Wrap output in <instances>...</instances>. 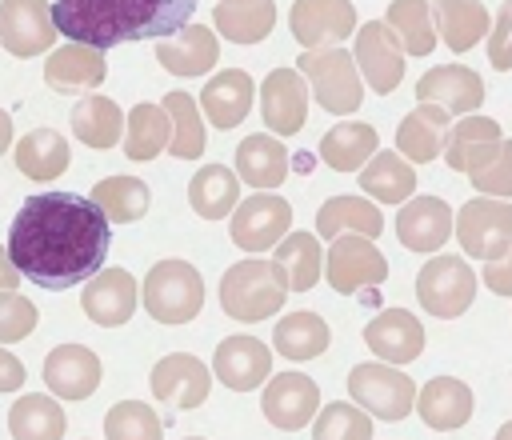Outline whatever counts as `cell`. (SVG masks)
Returning <instances> with one entry per match:
<instances>
[{
  "label": "cell",
  "instance_id": "cell-1",
  "mask_svg": "<svg viewBox=\"0 0 512 440\" xmlns=\"http://www.w3.org/2000/svg\"><path fill=\"white\" fill-rule=\"evenodd\" d=\"M108 244L112 220L96 208V200L60 188L28 196L8 228L12 264L20 268V276L48 292L88 284L104 268Z\"/></svg>",
  "mask_w": 512,
  "mask_h": 440
},
{
  "label": "cell",
  "instance_id": "cell-2",
  "mask_svg": "<svg viewBox=\"0 0 512 440\" xmlns=\"http://www.w3.org/2000/svg\"><path fill=\"white\" fill-rule=\"evenodd\" d=\"M196 0H52L60 36L88 48H116L132 40H168L192 24Z\"/></svg>",
  "mask_w": 512,
  "mask_h": 440
},
{
  "label": "cell",
  "instance_id": "cell-3",
  "mask_svg": "<svg viewBox=\"0 0 512 440\" xmlns=\"http://www.w3.org/2000/svg\"><path fill=\"white\" fill-rule=\"evenodd\" d=\"M284 296H288V284L276 260L248 256L220 276V308L240 324H260L268 316H280Z\"/></svg>",
  "mask_w": 512,
  "mask_h": 440
},
{
  "label": "cell",
  "instance_id": "cell-4",
  "mask_svg": "<svg viewBox=\"0 0 512 440\" xmlns=\"http://www.w3.org/2000/svg\"><path fill=\"white\" fill-rule=\"evenodd\" d=\"M300 76L308 80L316 104L332 116H352L364 104V84H360V68L352 60V52L344 48H304L296 56Z\"/></svg>",
  "mask_w": 512,
  "mask_h": 440
},
{
  "label": "cell",
  "instance_id": "cell-5",
  "mask_svg": "<svg viewBox=\"0 0 512 440\" xmlns=\"http://www.w3.org/2000/svg\"><path fill=\"white\" fill-rule=\"evenodd\" d=\"M144 312L160 324H188L204 308V276L188 260H160L140 284Z\"/></svg>",
  "mask_w": 512,
  "mask_h": 440
},
{
  "label": "cell",
  "instance_id": "cell-6",
  "mask_svg": "<svg viewBox=\"0 0 512 440\" xmlns=\"http://www.w3.org/2000/svg\"><path fill=\"white\" fill-rule=\"evenodd\" d=\"M348 392H352V404H360L376 420H404L416 408V380L384 360L352 364Z\"/></svg>",
  "mask_w": 512,
  "mask_h": 440
},
{
  "label": "cell",
  "instance_id": "cell-7",
  "mask_svg": "<svg viewBox=\"0 0 512 440\" xmlns=\"http://www.w3.org/2000/svg\"><path fill=\"white\" fill-rule=\"evenodd\" d=\"M416 300L428 316L456 320L476 300V272L464 256H432L416 276Z\"/></svg>",
  "mask_w": 512,
  "mask_h": 440
},
{
  "label": "cell",
  "instance_id": "cell-8",
  "mask_svg": "<svg viewBox=\"0 0 512 440\" xmlns=\"http://www.w3.org/2000/svg\"><path fill=\"white\" fill-rule=\"evenodd\" d=\"M456 240L472 260H496L512 244V200L472 196L456 212Z\"/></svg>",
  "mask_w": 512,
  "mask_h": 440
},
{
  "label": "cell",
  "instance_id": "cell-9",
  "mask_svg": "<svg viewBox=\"0 0 512 440\" xmlns=\"http://www.w3.org/2000/svg\"><path fill=\"white\" fill-rule=\"evenodd\" d=\"M324 276L328 284L340 292V296H352V292H364V288H376L388 280V260L384 252L368 240V236H336L328 240V252H324Z\"/></svg>",
  "mask_w": 512,
  "mask_h": 440
},
{
  "label": "cell",
  "instance_id": "cell-10",
  "mask_svg": "<svg viewBox=\"0 0 512 440\" xmlns=\"http://www.w3.org/2000/svg\"><path fill=\"white\" fill-rule=\"evenodd\" d=\"M288 224H292V204L276 192H252L248 200L236 204L232 220H228V232H232V244L244 248V252H268L276 248L284 236H288Z\"/></svg>",
  "mask_w": 512,
  "mask_h": 440
},
{
  "label": "cell",
  "instance_id": "cell-11",
  "mask_svg": "<svg viewBox=\"0 0 512 440\" xmlns=\"http://www.w3.org/2000/svg\"><path fill=\"white\" fill-rule=\"evenodd\" d=\"M352 60H356L360 76L368 80V88L380 96L396 92V84L404 80V44L388 28V20H368L356 28Z\"/></svg>",
  "mask_w": 512,
  "mask_h": 440
},
{
  "label": "cell",
  "instance_id": "cell-12",
  "mask_svg": "<svg viewBox=\"0 0 512 440\" xmlns=\"http://www.w3.org/2000/svg\"><path fill=\"white\" fill-rule=\"evenodd\" d=\"M152 396L176 412H188V408H200L212 392V372L204 360H196L192 352H168L152 364Z\"/></svg>",
  "mask_w": 512,
  "mask_h": 440
},
{
  "label": "cell",
  "instance_id": "cell-13",
  "mask_svg": "<svg viewBox=\"0 0 512 440\" xmlns=\"http://www.w3.org/2000/svg\"><path fill=\"white\" fill-rule=\"evenodd\" d=\"M56 36L60 32L52 24V4L48 0H0V44L16 60L52 52Z\"/></svg>",
  "mask_w": 512,
  "mask_h": 440
},
{
  "label": "cell",
  "instance_id": "cell-14",
  "mask_svg": "<svg viewBox=\"0 0 512 440\" xmlns=\"http://www.w3.org/2000/svg\"><path fill=\"white\" fill-rule=\"evenodd\" d=\"M308 80L300 68H272L260 84V116L272 136H296L308 120Z\"/></svg>",
  "mask_w": 512,
  "mask_h": 440
},
{
  "label": "cell",
  "instance_id": "cell-15",
  "mask_svg": "<svg viewBox=\"0 0 512 440\" xmlns=\"http://www.w3.org/2000/svg\"><path fill=\"white\" fill-rule=\"evenodd\" d=\"M288 28L300 48H340L356 32V8L352 0H296Z\"/></svg>",
  "mask_w": 512,
  "mask_h": 440
},
{
  "label": "cell",
  "instance_id": "cell-16",
  "mask_svg": "<svg viewBox=\"0 0 512 440\" xmlns=\"http://www.w3.org/2000/svg\"><path fill=\"white\" fill-rule=\"evenodd\" d=\"M136 304H140V284L132 280L128 268H100V272L84 284V292H80L84 316H88L92 324H100V328H120V324H128L132 312H136Z\"/></svg>",
  "mask_w": 512,
  "mask_h": 440
},
{
  "label": "cell",
  "instance_id": "cell-17",
  "mask_svg": "<svg viewBox=\"0 0 512 440\" xmlns=\"http://www.w3.org/2000/svg\"><path fill=\"white\" fill-rule=\"evenodd\" d=\"M484 80L468 64H436L416 80L420 104H440L448 116H472L484 104Z\"/></svg>",
  "mask_w": 512,
  "mask_h": 440
},
{
  "label": "cell",
  "instance_id": "cell-18",
  "mask_svg": "<svg viewBox=\"0 0 512 440\" xmlns=\"http://www.w3.org/2000/svg\"><path fill=\"white\" fill-rule=\"evenodd\" d=\"M260 408H264L268 424H276V428H284V432H300V428L312 424L316 412H320V388H316V380L304 376V372H280V376L268 380Z\"/></svg>",
  "mask_w": 512,
  "mask_h": 440
},
{
  "label": "cell",
  "instance_id": "cell-19",
  "mask_svg": "<svg viewBox=\"0 0 512 440\" xmlns=\"http://www.w3.org/2000/svg\"><path fill=\"white\" fill-rule=\"evenodd\" d=\"M212 372L232 392H252L272 372V348L256 336H224L212 352Z\"/></svg>",
  "mask_w": 512,
  "mask_h": 440
},
{
  "label": "cell",
  "instance_id": "cell-20",
  "mask_svg": "<svg viewBox=\"0 0 512 440\" xmlns=\"http://www.w3.org/2000/svg\"><path fill=\"white\" fill-rule=\"evenodd\" d=\"M364 344L384 364H412L424 352V324L408 308H384L364 324Z\"/></svg>",
  "mask_w": 512,
  "mask_h": 440
},
{
  "label": "cell",
  "instance_id": "cell-21",
  "mask_svg": "<svg viewBox=\"0 0 512 440\" xmlns=\"http://www.w3.org/2000/svg\"><path fill=\"white\" fill-rule=\"evenodd\" d=\"M100 356L84 344H60L44 356V384L56 400H88L100 388Z\"/></svg>",
  "mask_w": 512,
  "mask_h": 440
},
{
  "label": "cell",
  "instance_id": "cell-22",
  "mask_svg": "<svg viewBox=\"0 0 512 440\" xmlns=\"http://www.w3.org/2000/svg\"><path fill=\"white\" fill-rule=\"evenodd\" d=\"M108 76V64H104V52L100 48H88V44H60L48 52L44 60V84L60 96H76V92H92L100 88Z\"/></svg>",
  "mask_w": 512,
  "mask_h": 440
},
{
  "label": "cell",
  "instance_id": "cell-23",
  "mask_svg": "<svg viewBox=\"0 0 512 440\" xmlns=\"http://www.w3.org/2000/svg\"><path fill=\"white\" fill-rule=\"evenodd\" d=\"M452 228H456V216L440 196L404 200V208L396 216V236L408 252H440L448 244Z\"/></svg>",
  "mask_w": 512,
  "mask_h": 440
},
{
  "label": "cell",
  "instance_id": "cell-24",
  "mask_svg": "<svg viewBox=\"0 0 512 440\" xmlns=\"http://www.w3.org/2000/svg\"><path fill=\"white\" fill-rule=\"evenodd\" d=\"M156 60H160V68L172 72V76H204V72H212L216 60H220L216 28L184 24L176 36L156 40Z\"/></svg>",
  "mask_w": 512,
  "mask_h": 440
},
{
  "label": "cell",
  "instance_id": "cell-25",
  "mask_svg": "<svg viewBox=\"0 0 512 440\" xmlns=\"http://www.w3.org/2000/svg\"><path fill=\"white\" fill-rule=\"evenodd\" d=\"M252 92H256V84H252V76H248L244 68H224V72H216V76L204 84V92H200V112H204V120H208L212 128L228 132V128H236V124H244V116H248V108H252Z\"/></svg>",
  "mask_w": 512,
  "mask_h": 440
},
{
  "label": "cell",
  "instance_id": "cell-26",
  "mask_svg": "<svg viewBox=\"0 0 512 440\" xmlns=\"http://www.w3.org/2000/svg\"><path fill=\"white\" fill-rule=\"evenodd\" d=\"M416 412L436 432H456L472 420V388L456 376H432L416 392Z\"/></svg>",
  "mask_w": 512,
  "mask_h": 440
},
{
  "label": "cell",
  "instance_id": "cell-27",
  "mask_svg": "<svg viewBox=\"0 0 512 440\" xmlns=\"http://www.w3.org/2000/svg\"><path fill=\"white\" fill-rule=\"evenodd\" d=\"M448 112L440 104H416L400 128H396V148L400 156H408L412 164H428V160H440L444 156V140H448Z\"/></svg>",
  "mask_w": 512,
  "mask_h": 440
},
{
  "label": "cell",
  "instance_id": "cell-28",
  "mask_svg": "<svg viewBox=\"0 0 512 440\" xmlns=\"http://www.w3.org/2000/svg\"><path fill=\"white\" fill-rule=\"evenodd\" d=\"M236 176L248 184V188H280L284 176H288V152L280 144V136L272 132H252L240 140L236 148Z\"/></svg>",
  "mask_w": 512,
  "mask_h": 440
},
{
  "label": "cell",
  "instance_id": "cell-29",
  "mask_svg": "<svg viewBox=\"0 0 512 440\" xmlns=\"http://www.w3.org/2000/svg\"><path fill=\"white\" fill-rule=\"evenodd\" d=\"M376 152H380V136L372 124H360V120L332 124L320 136V160L332 172H360Z\"/></svg>",
  "mask_w": 512,
  "mask_h": 440
},
{
  "label": "cell",
  "instance_id": "cell-30",
  "mask_svg": "<svg viewBox=\"0 0 512 440\" xmlns=\"http://www.w3.org/2000/svg\"><path fill=\"white\" fill-rule=\"evenodd\" d=\"M12 160H16L20 176H28L36 184H48V180H56V176L68 172L72 152H68V140L56 128H32L28 136L16 140Z\"/></svg>",
  "mask_w": 512,
  "mask_h": 440
},
{
  "label": "cell",
  "instance_id": "cell-31",
  "mask_svg": "<svg viewBox=\"0 0 512 440\" xmlns=\"http://www.w3.org/2000/svg\"><path fill=\"white\" fill-rule=\"evenodd\" d=\"M344 232L376 240L384 232L380 208L372 200H364V196H332V200H324L320 212H316V236L320 240H336Z\"/></svg>",
  "mask_w": 512,
  "mask_h": 440
},
{
  "label": "cell",
  "instance_id": "cell-32",
  "mask_svg": "<svg viewBox=\"0 0 512 440\" xmlns=\"http://www.w3.org/2000/svg\"><path fill=\"white\" fill-rule=\"evenodd\" d=\"M432 4V20H436V36L452 48V52H468L480 44V36H488L492 20L488 8L480 0H428Z\"/></svg>",
  "mask_w": 512,
  "mask_h": 440
},
{
  "label": "cell",
  "instance_id": "cell-33",
  "mask_svg": "<svg viewBox=\"0 0 512 440\" xmlns=\"http://www.w3.org/2000/svg\"><path fill=\"white\" fill-rule=\"evenodd\" d=\"M188 204L200 220H224L240 204V176L224 164H204L188 180Z\"/></svg>",
  "mask_w": 512,
  "mask_h": 440
},
{
  "label": "cell",
  "instance_id": "cell-34",
  "mask_svg": "<svg viewBox=\"0 0 512 440\" xmlns=\"http://www.w3.org/2000/svg\"><path fill=\"white\" fill-rule=\"evenodd\" d=\"M276 24L272 0H220L212 8V28L232 44H260Z\"/></svg>",
  "mask_w": 512,
  "mask_h": 440
},
{
  "label": "cell",
  "instance_id": "cell-35",
  "mask_svg": "<svg viewBox=\"0 0 512 440\" xmlns=\"http://www.w3.org/2000/svg\"><path fill=\"white\" fill-rule=\"evenodd\" d=\"M360 188L376 200V204H404L416 192V168L408 156L400 152H376L364 168H360Z\"/></svg>",
  "mask_w": 512,
  "mask_h": 440
},
{
  "label": "cell",
  "instance_id": "cell-36",
  "mask_svg": "<svg viewBox=\"0 0 512 440\" xmlns=\"http://www.w3.org/2000/svg\"><path fill=\"white\" fill-rule=\"evenodd\" d=\"M68 416L48 392H28L8 408V432L12 440H64Z\"/></svg>",
  "mask_w": 512,
  "mask_h": 440
},
{
  "label": "cell",
  "instance_id": "cell-37",
  "mask_svg": "<svg viewBox=\"0 0 512 440\" xmlns=\"http://www.w3.org/2000/svg\"><path fill=\"white\" fill-rule=\"evenodd\" d=\"M72 136L88 148H116L124 140V112L108 96H84L72 108Z\"/></svg>",
  "mask_w": 512,
  "mask_h": 440
},
{
  "label": "cell",
  "instance_id": "cell-38",
  "mask_svg": "<svg viewBox=\"0 0 512 440\" xmlns=\"http://www.w3.org/2000/svg\"><path fill=\"white\" fill-rule=\"evenodd\" d=\"M172 140V120L164 112V104H136L124 116V156L128 160H156Z\"/></svg>",
  "mask_w": 512,
  "mask_h": 440
},
{
  "label": "cell",
  "instance_id": "cell-39",
  "mask_svg": "<svg viewBox=\"0 0 512 440\" xmlns=\"http://www.w3.org/2000/svg\"><path fill=\"white\" fill-rule=\"evenodd\" d=\"M332 332H328V320L320 312H288L276 320V332H272V344L284 360H316L324 348H328Z\"/></svg>",
  "mask_w": 512,
  "mask_h": 440
},
{
  "label": "cell",
  "instance_id": "cell-40",
  "mask_svg": "<svg viewBox=\"0 0 512 440\" xmlns=\"http://www.w3.org/2000/svg\"><path fill=\"white\" fill-rule=\"evenodd\" d=\"M272 260H276V268L284 272L288 292H308V288L320 280V268H324V252H320L316 232H288V236L276 244Z\"/></svg>",
  "mask_w": 512,
  "mask_h": 440
},
{
  "label": "cell",
  "instance_id": "cell-41",
  "mask_svg": "<svg viewBox=\"0 0 512 440\" xmlns=\"http://www.w3.org/2000/svg\"><path fill=\"white\" fill-rule=\"evenodd\" d=\"M92 200L96 208L112 220V224H136L144 220L148 204H152V192L144 180L136 176H104L96 188H92Z\"/></svg>",
  "mask_w": 512,
  "mask_h": 440
},
{
  "label": "cell",
  "instance_id": "cell-42",
  "mask_svg": "<svg viewBox=\"0 0 512 440\" xmlns=\"http://www.w3.org/2000/svg\"><path fill=\"white\" fill-rule=\"evenodd\" d=\"M164 112L172 120V140H168V152L176 160H196L204 156V112L200 104L188 96V92H164Z\"/></svg>",
  "mask_w": 512,
  "mask_h": 440
},
{
  "label": "cell",
  "instance_id": "cell-43",
  "mask_svg": "<svg viewBox=\"0 0 512 440\" xmlns=\"http://www.w3.org/2000/svg\"><path fill=\"white\" fill-rule=\"evenodd\" d=\"M388 28L404 44L408 56H428L436 48V20L428 0H392L388 4Z\"/></svg>",
  "mask_w": 512,
  "mask_h": 440
},
{
  "label": "cell",
  "instance_id": "cell-44",
  "mask_svg": "<svg viewBox=\"0 0 512 440\" xmlns=\"http://www.w3.org/2000/svg\"><path fill=\"white\" fill-rule=\"evenodd\" d=\"M468 180L480 196L512 200V140L500 136V140L484 144L468 164Z\"/></svg>",
  "mask_w": 512,
  "mask_h": 440
},
{
  "label": "cell",
  "instance_id": "cell-45",
  "mask_svg": "<svg viewBox=\"0 0 512 440\" xmlns=\"http://www.w3.org/2000/svg\"><path fill=\"white\" fill-rule=\"evenodd\" d=\"M492 140H500V124L492 116H476L472 112V116H464V120H456L448 128V140H444V156L440 160H448V168H456V172H468L472 156L484 144H492Z\"/></svg>",
  "mask_w": 512,
  "mask_h": 440
},
{
  "label": "cell",
  "instance_id": "cell-46",
  "mask_svg": "<svg viewBox=\"0 0 512 440\" xmlns=\"http://www.w3.org/2000/svg\"><path fill=\"white\" fill-rule=\"evenodd\" d=\"M104 440H164V424L144 400H120L104 416Z\"/></svg>",
  "mask_w": 512,
  "mask_h": 440
},
{
  "label": "cell",
  "instance_id": "cell-47",
  "mask_svg": "<svg viewBox=\"0 0 512 440\" xmlns=\"http://www.w3.org/2000/svg\"><path fill=\"white\" fill-rule=\"evenodd\" d=\"M312 440H372V416L360 404L332 400L316 412Z\"/></svg>",
  "mask_w": 512,
  "mask_h": 440
},
{
  "label": "cell",
  "instance_id": "cell-48",
  "mask_svg": "<svg viewBox=\"0 0 512 440\" xmlns=\"http://www.w3.org/2000/svg\"><path fill=\"white\" fill-rule=\"evenodd\" d=\"M40 312L28 296L20 292H0V344H16L24 336H32Z\"/></svg>",
  "mask_w": 512,
  "mask_h": 440
},
{
  "label": "cell",
  "instance_id": "cell-49",
  "mask_svg": "<svg viewBox=\"0 0 512 440\" xmlns=\"http://www.w3.org/2000/svg\"><path fill=\"white\" fill-rule=\"evenodd\" d=\"M488 60L496 72H512V0L500 4L492 28H488Z\"/></svg>",
  "mask_w": 512,
  "mask_h": 440
},
{
  "label": "cell",
  "instance_id": "cell-50",
  "mask_svg": "<svg viewBox=\"0 0 512 440\" xmlns=\"http://www.w3.org/2000/svg\"><path fill=\"white\" fill-rule=\"evenodd\" d=\"M484 284L496 296H512V244L496 260H484Z\"/></svg>",
  "mask_w": 512,
  "mask_h": 440
},
{
  "label": "cell",
  "instance_id": "cell-51",
  "mask_svg": "<svg viewBox=\"0 0 512 440\" xmlns=\"http://www.w3.org/2000/svg\"><path fill=\"white\" fill-rule=\"evenodd\" d=\"M24 376H28L24 364H20L8 348H0V392H16V388L24 384Z\"/></svg>",
  "mask_w": 512,
  "mask_h": 440
},
{
  "label": "cell",
  "instance_id": "cell-52",
  "mask_svg": "<svg viewBox=\"0 0 512 440\" xmlns=\"http://www.w3.org/2000/svg\"><path fill=\"white\" fill-rule=\"evenodd\" d=\"M16 284H20V268L12 264L8 248L0 244V292H16Z\"/></svg>",
  "mask_w": 512,
  "mask_h": 440
},
{
  "label": "cell",
  "instance_id": "cell-53",
  "mask_svg": "<svg viewBox=\"0 0 512 440\" xmlns=\"http://www.w3.org/2000/svg\"><path fill=\"white\" fill-rule=\"evenodd\" d=\"M8 144H12V116L0 108V156L8 152Z\"/></svg>",
  "mask_w": 512,
  "mask_h": 440
},
{
  "label": "cell",
  "instance_id": "cell-54",
  "mask_svg": "<svg viewBox=\"0 0 512 440\" xmlns=\"http://www.w3.org/2000/svg\"><path fill=\"white\" fill-rule=\"evenodd\" d=\"M496 440H512V420H508V424H500V432H496Z\"/></svg>",
  "mask_w": 512,
  "mask_h": 440
},
{
  "label": "cell",
  "instance_id": "cell-55",
  "mask_svg": "<svg viewBox=\"0 0 512 440\" xmlns=\"http://www.w3.org/2000/svg\"><path fill=\"white\" fill-rule=\"evenodd\" d=\"M188 440H204V436H188Z\"/></svg>",
  "mask_w": 512,
  "mask_h": 440
}]
</instances>
